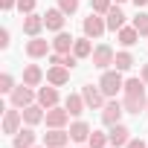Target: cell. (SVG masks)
<instances>
[{
  "mask_svg": "<svg viewBox=\"0 0 148 148\" xmlns=\"http://www.w3.org/2000/svg\"><path fill=\"white\" fill-rule=\"evenodd\" d=\"M99 87L108 99H116V93L125 90V79H122V73L113 67V70H102V79H99Z\"/></svg>",
  "mask_w": 148,
  "mask_h": 148,
  "instance_id": "7a4b0ae2",
  "label": "cell"
},
{
  "mask_svg": "<svg viewBox=\"0 0 148 148\" xmlns=\"http://www.w3.org/2000/svg\"><path fill=\"white\" fill-rule=\"evenodd\" d=\"M145 113H148V105H145Z\"/></svg>",
  "mask_w": 148,
  "mask_h": 148,
  "instance_id": "f35d334b",
  "label": "cell"
},
{
  "mask_svg": "<svg viewBox=\"0 0 148 148\" xmlns=\"http://www.w3.org/2000/svg\"><path fill=\"white\" fill-rule=\"evenodd\" d=\"M44 26H47V23H44V15H35V12H32V15L23 18V32H26L29 38H38Z\"/></svg>",
  "mask_w": 148,
  "mask_h": 148,
  "instance_id": "e0dca14e",
  "label": "cell"
},
{
  "mask_svg": "<svg viewBox=\"0 0 148 148\" xmlns=\"http://www.w3.org/2000/svg\"><path fill=\"white\" fill-rule=\"evenodd\" d=\"M122 113H125L122 102H116V99H108V102H105V108H102V122L110 128V125H116V122L122 119Z\"/></svg>",
  "mask_w": 148,
  "mask_h": 148,
  "instance_id": "ba28073f",
  "label": "cell"
},
{
  "mask_svg": "<svg viewBox=\"0 0 148 148\" xmlns=\"http://www.w3.org/2000/svg\"><path fill=\"white\" fill-rule=\"evenodd\" d=\"M44 122H47V128H64L67 122H70V110L67 108H49L47 110V116H44Z\"/></svg>",
  "mask_w": 148,
  "mask_h": 148,
  "instance_id": "30bf717a",
  "label": "cell"
},
{
  "mask_svg": "<svg viewBox=\"0 0 148 148\" xmlns=\"http://www.w3.org/2000/svg\"><path fill=\"white\" fill-rule=\"evenodd\" d=\"M105 21H108V29H110V32H119V29L125 26V12L119 9V3H116V6L105 15Z\"/></svg>",
  "mask_w": 148,
  "mask_h": 148,
  "instance_id": "603a6c76",
  "label": "cell"
},
{
  "mask_svg": "<svg viewBox=\"0 0 148 148\" xmlns=\"http://www.w3.org/2000/svg\"><path fill=\"white\" fill-rule=\"evenodd\" d=\"M134 6H136V9H142V6H148V0H134Z\"/></svg>",
  "mask_w": 148,
  "mask_h": 148,
  "instance_id": "8d00e7d4",
  "label": "cell"
},
{
  "mask_svg": "<svg viewBox=\"0 0 148 148\" xmlns=\"http://www.w3.org/2000/svg\"><path fill=\"white\" fill-rule=\"evenodd\" d=\"M64 148H67V145H64Z\"/></svg>",
  "mask_w": 148,
  "mask_h": 148,
  "instance_id": "60d3db41",
  "label": "cell"
},
{
  "mask_svg": "<svg viewBox=\"0 0 148 148\" xmlns=\"http://www.w3.org/2000/svg\"><path fill=\"white\" fill-rule=\"evenodd\" d=\"M113 3H125V0H113Z\"/></svg>",
  "mask_w": 148,
  "mask_h": 148,
  "instance_id": "74e56055",
  "label": "cell"
},
{
  "mask_svg": "<svg viewBox=\"0 0 148 148\" xmlns=\"http://www.w3.org/2000/svg\"><path fill=\"white\" fill-rule=\"evenodd\" d=\"M113 67H116L119 73H128V70L134 67V55H131L128 49H122V52H116V58H113Z\"/></svg>",
  "mask_w": 148,
  "mask_h": 148,
  "instance_id": "484cf974",
  "label": "cell"
},
{
  "mask_svg": "<svg viewBox=\"0 0 148 148\" xmlns=\"http://www.w3.org/2000/svg\"><path fill=\"white\" fill-rule=\"evenodd\" d=\"M139 38H142V35H139V32H136L134 26H122V29L116 32V41H119L122 47H134V44H136Z\"/></svg>",
  "mask_w": 148,
  "mask_h": 148,
  "instance_id": "cb8c5ba5",
  "label": "cell"
},
{
  "mask_svg": "<svg viewBox=\"0 0 148 148\" xmlns=\"http://www.w3.org/2000/svg\"><path fill=\"white\" fill-rule=\"evenodd\" d=\"M58 9L64 15H76L79 12V0H58Z\"/></svg>",
  "mask_w": 148,
  "mask_h": 148,
  "instance_id": "f546056e",
  "label": "cell"
},
{
  "mask_svg": "<svg viewBox=\"0 0 148 148\" xmlns=\"http://www.w3.org/2000/svg\"><path fill=\"white\" fill-rule=\"evenodd\" d=\"M125 148H148V145H145V142H142V139H131V142H128V145H125Z\"/></svg>",
  "mask_w": 148,
  "mask_h": 148,
  "instance_id": "d590c367",
  "label": "cell"
},
{
  "mask_svg": "<svg viewBox=\"0 0 148 148\" xmlns=\"http://www.w3.org/2000/svg\"><path fill=\"white\" fill-rule=\"evenodd\" d=\"M82 96H84L87 110H102V108H105V99H108L99 84H96V87H93V84H84V87H82Z\"/></svg>",
  "mask_w": 148,
  "mask_h": 148,
  "instance_id": "8992f818",
  "label": "cell"
},
{
  "mask_svg": "<svg viewBox=\"0 0 148 148\" xmlns=\"http://www.w3.org/2000/svg\"><path fill=\"white\" fill-rule=\"evenodd\" d=\"M67 142H70V131H64V128H49L44 134V145L47 148H64Z\"/></svg>",
  "mask_w": 148,
  "mask_h": 148,
  "instance_id": "8fae6325",
  "label": "cell"
},
{
  "mask_svg": "<svg viewBox=\"0 0 148 148\" xmlns=\"http://www.w3.org/2000/svg\"><path fill=\"white\" fill-rule=\"evenodd\" d=\"M38 105H41L44 110L55 108V105H58V87H55V84H49V87H38Z\"/></svg>",
  "mask_w": 148,
  "mask_h": 148,
  "instance_id": "9a60e30c",
  "label": "cell"
},
{
  "mask_svg": "<svg viewBox=\"0 0 148 148\" xmlns=\"http://www.w3.org/2000/svg\"><path fill=\"white\" fill-rule=\"evenodd\" d=\"M64 108L70 110V116H82V113L87 110V105H84V96H82V93H70V96H67V102H64Z\"/></svg>",
  "mask_w": 148,
  "mask_h": 148,
  "instance_id": "7402d4cb",
  "label": "cell"
},
{
  "mask_svg": "<svg viewBox=\"0 0 148 148\" xmlns=\"http://www.w3.org/2000/svg\"><path fill=\"white\" fill-rule=\"evenodd\" d=\"M90 12H96V15H108L110 9H113V0H90Z\"/></svg>",
  "mask_w": 148,
  "mask_h": 148,
  "instance_id": "f1b7e54d",
  "label": "cell"
},
{
  "mask_svg": "<svg viewBox=\"0 0 148 148\" xmlns=\"http://www.w3.org/2000/svg\"><path fill=\"white\" fill-rule=\"evenodd\" d=\"M73 52H76L79 58H90V55H93V44H90V38H87V35H84V38H76Z\"/></svg>",
  "mask_w": 148,
  "mask_h": 148,
  "instance_id": "d4e9b609",
  "label": "cell"
},
{
  "mask_svg": "<svg viewBox=\"0 0 148 148\" xmlns=\"http://www.w3.org/2000/svg\"><path fill=\"white\" fill-rule=\"evenodd\" d=\"M108 145H110V136L102 134V131H93L90 139H87V148H108Z\"/></svg>",
  "mask_w": 148,
  "mask_h": 148,
  "instance_id": "4316f807",
  "label": "cell"
},
{
  "mask_svg": "<svg viewBox=\"0 0 148 148\" xmlns=\"http://www.w3.org/2000/svg\"><path fill=\"white\" fill-rule=\"evenodd\" d=\"M44 116H47V110H44L38 102H32V105H26V108H23V122H26V125H32V128H35L38 122H44Z\"/></svg>",
  "mask_w": 148,
  "mask_h": 148,
  "instance_id": "ffe728a7",
  "label": "cell"
},
{
  "mask_svg": "<svg viewBox=\"0 0 148 148\" xmlns=\"http://www.w3.org/2000/svg\"><path fill=\"white\" fill-rule=\"evenodd\" d=\"M35 148H38V145H35ZM44 148H47V145H44Z\"/></svg>",
  "mask_w": 148,
  "mask_h": 148,
  "instance_id": "ab89813d",
  "label": "cell"
},
{
  "mask_svg": "<svg viewBox=\"0 0 148 148\" xmlns=\"http://www.w3.org/2000/svg\"><path fill=\"white\" fill-rule=\"evenodd\" d=\"M12 145H15V148H35V131H32V125L21 128V131L12 136Z\"/></svg>",
  "mask_w": 148,
  "mask_h": 148,
  "instance_id": "ac0fdd59",
  "label": "cell"
},
{
  "mask_svg": "<svg viewBox=\"0 0 148 148\" xmlns=\"http://www.w3.org/2000/svg\"><path fill=\"white\" fill-rule=\"evenodd\" d=\"M49 49H52V41H44L41 35L26 44V55L29 58H44V55H49Z\"/></svg>",
  "mask_w": 148,
  "mask_h": 148,
  "instance_id": "4fadbf2b",
  "label": "cell"
},
{
  "mask_svg": "<svg viewBox=\"0 0 148 148\" xmlns=\"http://www.w3.org/2000/svg\"><path fill=\"white\" fill-rule=\"evenodd\" d=\"M108 136H110V145H113V148H125V145L134 139V136H131V128H128V125H122V122L110 125Z\"/></svg>",
  "mask_w": 148,
  "mask_h": 148,
  "instance_id": "9c48e42d",
  "label": "cell"
},
{
  "mask_svg": "<svg viewBox=\"0 0 148 148\" xmlns=\"http://www.w3.org/2000/svg\"><path fill=\"white\" fill-rule=\"evenodd\" d=\"M145 82L136 76V79H125V99H122V108H125V113H136L139 116V110H145V105H148V96H145Z\"/></svg>",
  "mask_w": 148,
  "mask_h": 148,
  "instance_id": "6da1fadb",
  "label": "cell"
},
{
  "mask_svg": "<svg viewBox=\"0 0 148 148\" xmlns=\"http://www.w3.org/2000/svg\"><path fill=\"white\" fill-rule=\"evenodd\" d=\"M93 67L96 70H110L113 67V58H116V52H113V47L110 44H99L96 49H93Z\"/></svg>",
  "mask_w": 148,
  "mask_h": 148,
  "instance_id": "277c9868",
  "label": "cell"
},
{
  "mask_svg": "<svg viewBox=\"0 0 148 148\" xmlns=\"http://www.w3.org/2000/svg\"><path fill=\"white\" fill-rule=\"evenodd\" d=\"M21 125H23V110L21 108H6V113H3V134H9V136H15L18 131H21Z\"/></svg>",
  "mask_w": 148,
  "mask_h": 148,
  "instance_id": "52a82bcc",
  "label": "cell"
},
{
  "mask_svg": "<svg viewBox=\"0 0 148 148\" xmlns=\"http://www.w3.org/2000/svg\"><path fill=\"white\" fill-rule=\"evenodd\" d=\"M44 79H47V73H44L38 64H26V67H23V84H29V87H38Z\"/></svg>",
  "mask_w": 148,
  "mask_h": 148,
  "instance_id": "d6986e66",
  "label": "cell"
},
{
  "mask_svg": "<svg viewBox=\"0 0 148 148\" xmlns=\"http://www.w3.org/2000/svg\"><path fill=\"white\" fill-rule=\"evenodd\" d=\"M139 79H142V82H145V84H148V61H145V64H142V67H139Z\"/></svg>",
  "mask_w": 148,
  "mask_h": 148,
  "instance_id": "e575fe53",
  "label": "cell"
},
{
  "mask_svg": "<svg viewBox=\"0 0 148 148\" xmlns=\"http://www.w3.org/2000/svg\"><path fill=\"white\" fill-rule=\"evenodd\" d=\"M131 26L145 38V35H148V12H136V18H134V23H131Z\"/></svg>",
  "mask_w": 148,
  "mask_h": 148,
  "instance_id": "83f0119b",
  "label": "cell"
},
{
  "mask_svg": "<svg viewBox=\"0 0 148 148\" xmlns=\"http://www.w3.org/2000/svg\"><path fill=\"white\" fill-rule=\"evenodd\" d=\"M18 12L21 15H32L35 12V0H18Z\"/></svg>",
  "mask_w": 148,
  "mask_h": 148,
  "instance_id": "1f68e13d",
  "label": "cell"
},
{
  "mask_svg": "<svg viewBox=\"0 0 148 148\" xmlns=\"http://www.w3.org/2000/svg\"><path fill=\"white\" fill-rule=\"evenodd\" d=\"M18 6V0H0V9H3V12H12Z\"/></svg>",
  "mask_w": 148,
  "mask_h": 148,
  "instance_id": "d6a6232c",
  "label": "cell"
},
{
  "mask_svg": "<svg viewBox=\"0 0 148 148\" xmlns=\"http://www.w3.org/2000/svg\"><path fill=\"white\" fill-rule=\"evenodd\" d=\"M0 47H3V49L9 47V29H0Z\"/></svg>",
  "mask_w": 148,
  "mask_h": 148,
  "instance_id": "836d02e7",
  "label": "cell"
},
{
  "mask_svg": "<svg viewBox=\"0 0 148 148\" xmlns=\"http://www.w3.org/2000/svg\"><path fill=\"white\" fill-rule=\"evenodd\" d=\"M90 134H93V128H90L84 119H76V122L70 125V139H73V142H87Z\"/></svg>",
  "mask_w": 148,
  "mask_h": 148,
  "instance_id": "2e32d148",
  "label": "cell"
},
{
  "mask_svg": "<svg viewBox=\"0 0 148 148\" xmlns=\"http://www.w3.org/2000/svg\"><path fill=\"white\" fill-rule=\"evenodd\" d=\"M70 82V67H61V64H52L47 70V84H55V87H64Z\"/></svg>",
  "mask_w": 148,
  "mask_h": 148,
  "instance_id": "7c38bea8",
  "label": "cell"
},
{
  "mask_svg": "<svg viewBox=\"0 0 148 148\" xmlns=\"http://www.w3.org/2000/svg\"><path fill=\"white\" fill-rule=\"evenodd\" d=\"M64 21H67V15L55 6V9H47V15H44V23H47V29L49 32H61L64 29Z\"/></svg>",
  "mask_w": 148,
  "mask_h": 148,
  "instance_id": "5bb4252c",
  "label": "cell"
},
{
  "mask_svg": "<svg viewBox=\"0 0 148 148\" xmlns=\"http://www.w3.org/2000/svg\"><path fill=\"white\" fill-rule=\"evenodd\" d=\"M73 44H76V38H73L70 32H55V38H52V49L55 52H73Z\"/></svg>",
  "mask_w": 148,
  "mask_h": 148,
  "instance_id": "44dd1931",
  "label": "cell"
},
{
  "mask_svg": "<svg viewBox=\"0 0 148 148\" xmlns=\"http://www.w3.org/2000/svg\"><path fill=\"white\" fill-rule=\"evenodd\" d=\"M9 102H12L15 108H21V110H23L26 105L38 102V93H35V90H32L29 84H18V87H15V90L9 93Z\"/></svg>",
  "mask_w": 148,
  "mask_h": 148,
  "instance_id": "5b68a950",
  "label": "cell"
},
{
  "mask_svg": "<svg viewBox=\"0 0 148 148\" xmlns=\"http://www.w3.org/2000/svg\"><path fill=\"white\" fill-rule=\"evenodd\" d=\"M15 90V79H12V73H3L0 76V93H12Z\"/></svg>",
  "mask_w": 148,
  "mask_h": 148,
  "instance_id": "4dcf8cb0",
  "label": "cell"
},
{
  "mask_svg": "<svg viewBox=\"0 0 148 148\" xmlns=\"http://www.w3.org/2000/svg\"><path fill=\"white\" fill-rule=\"evenodd\" d=\"M82 29H84V35H87V38H102V35L108 32V21H105V15H96V12H90V15L84 18Z\"/></svg>",
  "mask_w": 148,
  "mask_h": 148,
  "instance_id": "3957f363",
  "label": "cell"
}]
</instances>
